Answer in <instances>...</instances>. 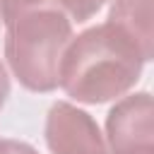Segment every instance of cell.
Instances as JSON below:
<instances>
[{"label": "cell", "mask_w": 154, "mask_h": 154, "mask_svg": "<svg viewBox=\"0 0 154 154\" xmlns=\"http://www.w3.org/2000/svg\"><path fill=\"white\" fill-rule=\"evenodd\" d=\"M144 65L140 48L103 22L72 36L63 53L58 87L77 103L99 106L130 94Z\"/></svg>", "instance_id": "obj_1"}, {"label": "cell", "mask_w": 154, "mask_h": 154, "mask_svg": "<svg viewBox=\"0 0 154 154\" xmlns=\"http://www.w3.org/2000/svg\"><path fill=\"white\" fill-rule=\"evenodd\" d=\"M5 26V58L17 82L36 94L55 91L72 22L58 7H36Z\"/></svg>", "instance_id": "obj_2"}, {"label": "cell", "mask_w": 154, "mask_h": 154, "mask_svg": "<svg viewBox=\"0 0 154 154\" xmlns=\"http://www.w3.org/2000/svg\"><path fill=\"white\" fill-rule=\"evenodd\" d=\"M108 154H154V106L149 91L120 96L106 116Z\"/></svg>", "instance_id": "obj_3"}, {"label": "cell", "mask_w": 154, "mask_h": 154, "mask_svg": "<svg viewBox=\"0 0 154 154\" xmlns=\"http://www.w3.org/2000/svg\"><path fill=\"white\" fill-rule=\"evenodd\" d=\"M43 140L51 154H108L99 123L70 101H55L48 108Z\"/></svg>", "instance_id": "obj_4"}, {"label": "cell", "mask_w": 154, "mask_h": 154, "mask_svg": "<svg viewBox=\"0 0 154 154\" xmlns=\"http://www.w3.org/2000/svg\"><path fill=\"white\" fill-rule=\"evenodd\" d=\"M106 22L140 48L144 63L154 58V0H113Z\"/></svg>", "instance_id": "obj_5"}, {"label": "cell", "mask_w": 154, "mask_h": 154, "mask_svg": "<svg viewBox=\"0 0 154 154\" xmlns=\"http://www.w3.org/2000/svg\"><path fill=\"white\" fill-rule=\"evenodd\" d=\"M108 0H55V7L70 19V22H77V24H84L89 22L91 17H96L103 5Z\"/></svg>", "instance_id": "obj_6"}, {"label": "cell", "mask_w": 154, "mask_h": 154, "mask_svg": "<svg viewBox=\"0 0 154 154\" xmlns=\"http://www.w3.org/2000/svg\"><path fill=\"white\" fill-rule=\"evenodd\" d=\"M48 0H0V22L10 24L14 17L36 10V7H46Z\"/></svg>", "instance_id": "obj_7"}, {"label": "cell", "mask_w": 154, "mask_h": 154, "mask_svg": "<svg viewBox=\"0 0 154 154\" xmlns=\"http://www.w3.org/2000/svg\"><path fill=\"white\" fill-rule=\"evenodd\" d=\"M0 154H38V152L22 140H0Z\"/></svg>", "instance_id": "obj_8"}, {"label": "cell", "mask_w": 154, "mask_h": 154, "mask_svg": "<svg viewBox=\"0 0 154 154\" xmlns=\"http://www.w3.org/2000/svg\"><path fill=\"white\" fill-rule=\"evenodd\" d=\"M10 89H12V84H10V75H7L5 63L0 60V111L5 108V103H7V99H10Z\"/></svg>", "instance_id": "obj_9"}]
</instances>
